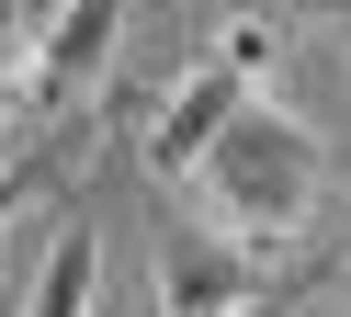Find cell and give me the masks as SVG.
I'll list each match as a JSON object with an SVG mask.
<instances>
[{"mask_svg": "<svg viewBox=\"0 0 351 317\" xmlns=\"http://www.w3.org/2000/svg\"><path fill=\"white\" fill-rule=\"evenodd\" d=\"M193 181H204V204H215V238L283 249V238L306 226V204H317V136H306L283 102L250 91V102L215 125V148L193 158Z\"/></svg>", "mask_w": 351, "mask_h": 317, "instance_id": "cell-1", "label": "cell"}, {"mask_svg": "<svg viewBox=\"0 0 351 317\" xmlns=\"http://www.w3.org/2000/svg\"><path fill=\"white\" fill-rule=\"evenodd\" d=\"M250 306H261V249H238V238L159 249V317H250Z\"/></svg>", "mask_w": 351, "mask_h": 317, "instance_id": "cell-2", "label": "cell"}, {"mask_svg": "<svg viewBox=\"0 0 351 317\" xmlns=\"http://www.w3.org/2000/svg\"><path fill=\"white\" fill-rule=\"evenodd\" d=\"M250 102V68H227V57H204L182 91L159 102V125H147V170H170V181H193V158L215 148V125Z\"/></svg>", "mask_w": 351, "mask_h": 317, "instance_id": "cell-3", "label": "cell"}, {"mask_svg": "<svg viewBox=\"0 0 351 317\" xmlns=\"http://www.w3.org/2000/svg\"><path fill=\"white\" fill-rule=\"evenodd\" d=\"M114 23H125V0H57V23L34 34V80H80V68H102Z\"/></svg>", "mask_w": 351, "mask_h": 317, "instance_id": "cell-4", "label": "cell"}, {"mask_svg": "<svg viewBox=\"0 0 351 317\" xmlns=\"http://www.w3.org/2000/svg\"><path fill=\"white\" fill-rule=\"evenodd\" d=\"M91 294H102V238H91V226H69V238L46 249V283H34L23 317H91Z\"/></svg>", "mask_w": 351, "mask_h": 317, "instance_id": "cell-5", "label": "cell"}, {"mask_svg": "<svg viewBox=\"0 0 351 317\" xmlns=\"http://www.w3.org/2000/svg\"><path fill=\"white\" fill-rule=\"evenodd\" d=\"M215 57H227V68H250V80H261V57H272V34H261V23H227V45H215Z\"/></svg>", "mask_w": 351, "mask_h": 317, "instance_id": "cell-6", "label": "cell"}, {"mask_svg": "<svg viewBox=\"0 0 351 317\" xmlns=\"http://www.w3.org/2000/svg\"><path fill=\"white\" fill-rule=\"evenodd\" d=\"M0 68H12V0H0Z\"/></svg>", "mask_w": 351, "mask_h": 317, "instance_id": "cell-7", "label": "cell"}, {"mask_svg": "<svg viewBox=\"0 0 351 317\" xmlns=\"http://www.w3.org/2000/svg\"><path fill=\"white\" fill-rule=\"evenodd\" d=\"M12 204H23V181H0V215H12Z\"/></svg>", "mask_w": 351, "mask_h": 317, "instance_id": "cell-8", "label": "cell"}, {"mask_svg": "<svg viewBox=\"0 0 351 317\" xmlns=\"http://www.w3.org/2000/svg\"><path fill=\"white\" fill-rule=\"evenodd\" d=\"M306 12H351V0H306Z\"/></svg>", "mask_w": 351, "mask_h": 317, "instance_id": "cell-9", "label": "cell"}, {"mask_svg": "<svg viewBox=\"0 0 351 317\" xmlns=\"http://www.w3.org/2000/svg\"><path fill=\"white\" fill-rule=\"evenodd\" d=\"M250 317H272V306H250Z\"/></svg>", "mask_w": 351, "mask_h": 317, "instance_id": "cell-10", "label": "cell"}]
</instances>
